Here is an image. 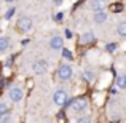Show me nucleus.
Wrapping results in <instances>:
<instances>
[{
    "instance_id": "nucleus-1",
    "label": "nucleus",
    "mask_w": 126,
    "mask_h": 123,
    "mask_svg": "<svg viewBox=\"0 0 126 123\" xmlns=\"http://www.w3.org/2000/svg\"><path fill=\"white\" fill-rule=\"evenodd\" d=\"M65 105H70L74 110L81 112V110H85V109L88 107V99L86 98H75V99H70V101L67 99Z\"/></svg>"
},
{
    "instance_id": "nucleus-2",
    "label": "nucleus",
    "mask_w": 126,
    "mask_h": 123,
    "mask_svg": "<svg viewBox=\"0 0 126 123\" xmlns=\"http://www.w3.org/2000/svg\"><path fill=\"white\" fill-rule=\"evenodd\" d=\"M32 70H34L37 75L45 74V72L48 70V62H46L45 59H38V61H35L34 64H32Z\"/></svg>"
},
{
    "instance_id": "nucleus-3",
    "label": "nucleus",
    "mask_w": 126,
    "mask_h": 123,
    "mask_svg": "<svg viewBox=\"0 0 126 123\" xmlns=\"http://www.w3.org/2000/svg\"><path fill=\"white\" fill-rule=\"evenodd\" d=\"M70 77H72V67H70V66L64 64V66H61V67L58 69V78H59V80L65 82V80H69Z\"/></svg>"
},
{
    "instance_id": "nucleus-4",
    "label": "nucleus",
    "mask_w": 126,
    "mask_h": 123,
    "mask_svg": "<svg viewBox=\"0 0 126 123\" xmlns=\"http://www.w3.org/2000/svg\"><path fill=\"white\" fill-rule=\"evenodd\" d=\"M18 27H19V31H22V32H29L32 29V19L29 18V16H21V18L18 19Z\"/></svg>"
},
{
    "instance_id": "nucleus-5",
    "label": "nucleus",
    "mask_w": 126,
    "mask_h": 123,
    "mask_svg": "<svg viewBox=\"0 0 126 123\" xmlns=\"http://www.w3.org/2000/svg\"><path fill=\"white\" fill-rule=\"evenodd\" d=\"M67 93L64 91V89H58V91L54 93V96H53V101H54V104L58 105H65V102H67Z\"/></svg>"
},
{
    "instance_id": "nucleus-6",
    "label": "nucleus",
    "mask_w": 126,
    "mask_h": 123,
    "mask_svg": "<svg viewBox=\"0 0 126 123\" xmlns=\"http://www.w3.org/2000/svg\"><path fill=\"white\" fill-rule=\"evenodd\" d=\"M22 96H24V91H22L19 86H13V88L10 89V99H11L13 102H19L22 99Z\"/></svg>"
},
{
    "instance_id": "nucleus-7",
    "label": "nucleus",
    "mask_w": 126,
    "mask_h": 123,
    "mask_svg": "<svg viewBox=\"0 0 126 123\" xmlns=\"http://www.w3.org/2000/svg\"><path fill=\"white\" fill-rule=\"evenodd\" d=\"M62 46H64V38H62L61 35L51 37V40H49V48L51 50H61Z\"/></svg>"
},
{
    "instance_id": "nucleus-8",
    "label": "nucleus",
    "mask_w": 126,
    "mask_h": 123,
    "mask_svg": "<svg viewBox=\"0 0 126 123\" xmlns=\"http://www.w3.org/2000/svg\"><path fill=\"white\" fill-rule=\"evenodd\" d=\"M93 42H94V34H93V32H86L80 38V43H83V45H89V43H93Z\"/></svg>"
},
{
    "instance_id": "nucleus-9",
    "label": "nucleus",
    "mask_w": 126,
    "mask_h": 123,
    "mask_svg": "<svg viewBox=\"0 0 126 123\" xmlns=\"http://www.w3.org/2000/svg\"><path fill=\"white\" fill-rule=\"evenodd\" d=\"M105 19H107V15H105V11H102V10H96L94 21L97 22V24H102V22H105Z\"/></svg>"
},
{
    "instance_id": "nucleus-10",
    "label": "nucleus",
    "mask_w": 126,
    "mask_h": 123,
    "mask_svg": "<svg viewBox=\"0 0 126 123\" xmlns=\"http://www.w3.org/2000/svg\"><path fill=\"white\" fill-rule=\"evenodd\" d=\"M115 83H117V88L126 89V74H120L117 77V80H115Z\"/></svg>"
},
{
    "instance_id": "nucleus-11",
    "label": "nucleus",
    "mask_w": 126,
    "mask_h": 123,
    "mask_svg": "<svg viewBox=\"0 0 126 123\" xmlns=\"http://www.w3.org/2000/svg\"><path fill=\"white\" fill-rule=\"evenodd\" d=\"M117 32L121 35V37H126V21H121L117 27Z\"/></svg>"
},
{
    "instance_id": "nucleus-12",
    "label": "nucleus",
    "mask_w": 126,
    "mask_h": 123,
    "mask_svg": "<svg viewBox=\"0 0 126 123\" xmlns=\"http://www.w3.org/2000/svg\"><path fill=\"white\" fill-rule=\"evenodd\" d=\"M10 46V40L6 37H0V51H5Z\"/></svg>"
},
{
    "instance_id": "nucleus-13",
    "label": "nucleus",
    "mask_w": 126,
    "mask_h": 123,
    "mask_svg": "<svg viewBox=\"0 0 126 123\" xmlns=\"http://www.w3.org/2000/svg\"><path fill=\"white\" fill-rule=\"evenodd\" d=\"M91 6H93L94 10H102L104 2H102V0H93V2H91Z\"/></svg>"
},
{
    "instance_id": "nucleus-14",
    "label": "nucleus",
    "mask_w": 126,
    "mask_h": 123,
    "mask_svg": "<svg viewBox=\"0 0 126 123\" xmlns=\"http://www.w3.org/2000/svg\"><path fill=\"white\" fill-rule=\"evenodd\" d=\"M83 78H85V80H88V82H93L96 77H94V74H93L91 70H85L83 72Z\"/></svg>"
},
{
    "instance_id": "nucleus-15",
    "label": "nucleus",
    "mask_w": 126,
    "mask_h": 123,
    "mask_svg": "<svg viewBox=\"0 0 126 123\" xmlns=\"http://www.w3.org/2000/svg\"><path fill=\"white\" fill-rule=\"evenodd\" d=\"M15 13H16V8H10V10H6V13H5V19H11L13 16H15Z\"/></svg>"
},
{
    "instance_id": "nucleus-16",
    "label": "nucleus",
    "mask_w": 126,
    "mask_h": 123,
    "mask_svg": "<svg viewBox=\"0 0 126 123\" xmlns=\"http://www.w3.org/2000/svg\"><path fill=\"white\" fill-rule=\"evenodd\" d=\"M105 50H107L109 53H115L117 51V43H109V45L105 46Z\"/></svg>"
},
{
    "instance_id": "nucleus-17",
    "label": "nucleus",
    "mask_w": 126,
    "mask_h": 123,
    "mask_svg": "<svg viewBox=\"0 0 126 123\" xmlns=\"http://www.w3.org/2000/svg\"><path fill=\"white\" fill-rule=\"evenodd\" d=\"M0 120H2L3 123H8V122H11V115L6 112V114H3V115H0Z\"/></svg>"
},
{
    "instance_id": "nucleus-18",
    "label": "nucleus",
    "mask_w": 126,
    "mask_h": 123,
    "mask_svg": "<svg viewBox=\"0 0 126 123\" xmlns=\"http://www.w3.org/2000/svg\"><path fill=\"white\" fill-rule=\"evenodd\" d=\"M6 112H8V105H6V104H3V102H0V115L6 114Z\"/></svg>"
},
{
    "instance_id": "nucleus-19",
    "label": "nucleus",
    "mask_w": 126,
    "mask_h": 123,
    "mask_svg": "<svg viewBox=\"0 0 126 123\" xmlns=\"http://www.w3.org/2000/svg\"><path fill=\"white\" fill-rule=\"evenodd\" d=\"M78 122H80V123H89V122H91V118H89L88 115H86V117H81V118H78Z\"/></svg>"
},
{
    "instance_id": "nucleus-20",
    "label": "nucleus",
    "mask_w": 126,
    "mask_h": 123,
    "mask_svg": "<svg viewBox=\"0 0 126 123\" xmlns=\"http://www.w3.org/2000/svg\"><path fill=\"white\" fill-rule=\"evenodd\" d=\"M62 53H64V56H65V58H72V54H70V51H69V50H64Z\"/></svg>"
},
{
    "instance_id": "nucleus-21",
    "label": "nucleus",
    "mask_w": 126,
    "mask_h": 123,
    "mask_svg": "<svg viewBox=\"0 0 126 123\" xmlns=\"http://www.w3.org/2000/svg\"><path fill=\"white\" fill-rule=\"evenodd\" d=\"M62 18H64L62 13H58V15H56V19H58V21H62Z\"/></svg>"
},
{
    "instance_id": "nucleus-22",
    "label": "nucleus",
    "mask_w": 126,
    "mask_h": 123,
    "mask_svg": "<svg viewBox=\"0 0 126 123\" xmlns=\"http://www.w3.org/2000/svg\"><path fill=\"white\" fill-rule=\"evenodd\" d=\"M65 37H67V38H72V32L69 31V29H67V31H65Z\"/></svg>"
},
{
    "instance_id": "nucleus-23",
    "label": "nucleus",
    "mask_w": 126,
    "mask_h": 123,
    "mask_svg": "<svg viewBox=\"0 0 126 123\" xmlns=\"http://www.w3.org/2000/svg\"><path fill=\"white\" fill-rule=\"evenodd\" d=\"M62 3V0H54V5H61Z\"/></svg>"
},
{
    "instance_id": "nucleus-24",
    "label": "nucleus",
    "mask_w": 126,
    "mask_h": 123,
    "mask_svg": "<svg viewBox=\"0 0 126 123\" xmlns=\"http://www.w3.org/2000/svg\"><path fill=\"white\" fill-rule=\"evenodd\" d=\"M5 2H8V3H11V2H15V0H5Z\"/></svg>"
},
{
    "instance_id": "nucleus-25",
    "label": "nucleus",
    "mask_w": 126,
    "mask_h": 123,
    "mask_svg": "<svg viewBox=\"0 0 126 123\" xmlns=\"http://www.w3.org/2000/svg\"><path fill=\"white\" fill-rule=\"evenodd\" d=\"M102 2H107V0H102Z\"/></svg>"
}]
</instances>
